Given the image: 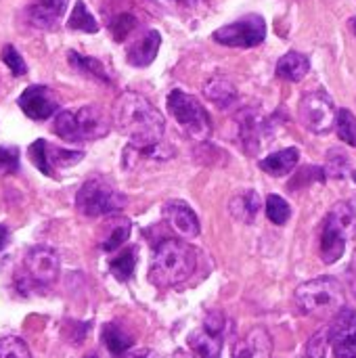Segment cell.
<instances>
[{"instance_id":"30","label":"cell","mask_w":356,"mask_h":358,"mask_svg":"<svg viewBox=\"0 0 356 358\" xmlns=\"http://www.w3.org/2000/svg\"><path fill=\"white\" fill-rule=\"evenodd\" d=\"M338 136L346 143L356 147V115L350 109H338L336 111V124H334Z\"/></svg>"},{"instance_id":"24","label":"cell","mask_w":356,"mask_h":358,"mask_svg":"<svg viewBox=\"0 0 356 358\" xmlns=\"http://www.w3.org/2000/svg\"><path fill=\"white\" fill-rule=\"evenodd\" d=\"M311 71V61L302 52H287L279 59L277 63V76L287 80V82H300L306 73Z\"/></svg>"},{"instance_id":"22","label":"cell","mask_w":356,"mask_h":358,"mask_svg":"<svg viewBox=\"0 0 356 358\" xmlns=\"http://www.w3.org/2000/svg\"><path fill=\"white\" fill-rule=\"evenodd\" d=\"M298 162H300V151L296 147H287L260 159V168L271 176H287L298 166Z\"/></svg>"},{"instance_id":"37","label":"cell","mask_w":356,"mask_h":358,"mask_svg":"<svg viewBox=\"0 0 356 358\" xmlns=\"http://www.w3.org/2000/svg\"><path fill=\"white\" fill-rule=\"evenodd\" d=\"M88 329H90V325H88V323L65 321V325H63V336H65V340H67L69 344L78 346V344H82V340L86 338Z\"/></svg>"},{"instance_id":"41","label":"cell","mask_w":356,"mask_h":358,"mask_svg":"<svg viewBox=\"0 0 356 358\" xmlns=\"http://www.w3.org/2000/svg\"><path fill=\"white\" fill-rule=\"evenodd\" d=\"M166 358H193L191 355H185L183 350H176L174 355H170V357H166Z\"/></svg>"},{"instance_id":"43","label":"cell","mask_w":356,"mask_h":358,"mask_svg":"<svg viewBox=\"0 0 356 358\" xmlns=\"http://www.w3.org/2000/svg\"><path fill=\"white\" fill-rule=\"evenodd\" d=\"M350 29L355 31V36H356V17H353V19H350Z\"/></svg>"},{"instance_id":"1","label":"cell","mask_w":356,"mask_h":358,"mask_svg":"<svg viewBox=\"0 0 356 358\" xmlns=\"http://www.w3.org/2000/svg\"><path fill=\"white\" fill-rule=\"evenodd\" d=\"M113 122L118 130L128 136L130 147L136 151L149 149L162 143L166 132V120L157 107H153L138 92H124L113 105Z\"/></svg>"},{"instance_id":"33","label":"cell","mask_w":356,"mask_h":358,"mask_svg":"<svg viewBox=\"0 0 356 358\" xmlns=\"http://www.w3.org/2000/svg\"><path fill=\"white\" fill-rule=\"evenodd\" d=\"M348 172H350V157L340 149H332L327 153V176L344 178Z\"/></svg>"},{"instance_id":"8","label":"cell","mask_w":356,"mask_h":358,"mask_svg":"<svg viewBox=\"0 0 356 358\" xmlns=\"http://www.w3.org/2000/svg\"><path fill=\"white\" fill-rule=\"evenodd\" d=\"M212 38L222 44V46H231V48H252L264 42L266 38V23L260 15L252 13L245 15L229 25H222L220 29H216L212 34Z\"/></svg>"},{"instance_id":"39","label":"cell","mask_w":356,"mask_h":358,"mask_svg":"<svg viewBox=\"0 0 356 358\" xmlns=\"http://www.w3.org/2000/svg\"><path fill=\"white\" fill-rule=\"evenodd\" d=\"M8 241H10V231L4 224H0V252L8 245Z\"/></svg>"},{"instance_id":"11","label":"cell","mask_w":356,"mask_h":358,"mask_svg":"<svg viewBox=\"0 0 356 358\" xmlns=\"http://www.w3.org/2000/svg\"><path fill=\"white\" fill-rule=\"evenodd\" d=\"M329 344L336 358H356V310L342 306L327 325Z\"/></svg>"},{"instance_id":"34","label":"cell","mask_w":356,"mask_h":358,"mask_svg":"<svg viewBox=\"0 0 356 358\" xmlns=\"http://www.w3.org/2000/svg\"><path fill=\"white\" fill-rule=\"evenodd\" d=\"M0 358H31V355L21 338L8 336L0 340Z\"/></svg>"},{"instance_id":"4","label":"cell","mask_w":356,"mask_h":358,"mask_svg":"<svg viewBox=\"0 0 356 358\" xmlns=\"http://www.w3.org/2000/svg\"><path fill=\"white\" fill-rule=\"evenodd\" d=\"M296 304L308 317H334L344 306V287L336 277H317L296 289Z\"/></svg>"},{"instance_id":"23","label":"cell","mask_w":356,"mask_h":358,"mask_svg":"<svg viewBox=\"0 0 356 358\" xmlns=\"http://www.w3.org/2000/svg\"><path fill=\"white\" fill-rule=\"evenodd\" d=\"M130 231H132V224H130L128 218L109 214V220L105 222V233H103L101 248H103L105 252H115V250H120V248L128 241Z\"/></svg>"},{"instance_id":"10","label":"cell","mask_w":356,"mask_h":358,"mask_svg":"<svg viewBox=\"0 0 356 358\" xmlns=\"http://www.w3.org/2000/svg\"><path fill=\"white\" fill-rule=\"evenodd\" d=\"M222 331L225 317L222 313H210L199 329H195L187 344L195 358H220L222 352Z\"/></svg>"},{"instance_id":"45","label":"cell","mask_w":356,"mask_h":358,"mask_svg":"<svg viewBox=\"0 0 356 358\" xmlns=\"http://www.w3.org/2000/svg\"><path fill=\"white\" fill-rule=\"evenodd\" d=\"M355 178H356V172H355Z\"/></svg>"},{"instance_id":"26","label":"cell","mask_w":356,"mask_h":358,"mask_svg":"<svg viewBox=\"0 0 356 358\" xmlns=\"http://www.w3.org/2000/svg\"><path fill=\"white\" fill-rule=\"evenodd\" d=\"M67 61H69V65H71L78 73H82V76H88V78L99 80V82H105V84L111 82L109 76H107L105 65H103L99 59H94V57H86V55H80V52H76V50H69V52H67Z\"/></svg>"},{"instance_id":"9","label":"cell","mask_w":356,"mask_h":358,"mask_svg":"<svg viewBox=\"0 0 356 358\" xmlns=\"http://www.w3.org/2000/svg\"><path fill=\"white\" fill-rule=\"evenodd\" d=\"M29 159L44 176H57V170L80 164L84 159V153L61 149L57 145L46 143L44 138H38L36 143L29 145Z\"/></svg>"},{"instance_id":"13","label":"cell","mask_w":356,"mask_h":358,"mask_svg":"<svg viewBox=\"0 0 356 358\" xmlns=\"http://www.w3.org/2000/svg\"><path fill=\"white\" fill-rule=\"evenodd\" d=\"M23 264H25L29 279L38 285H52L57 281L59 268H61L57 252L52 248H46V245L31 248L27 252Z\"/></svg>"},{"instance_id":"6","label":"cell","mask_w":356,"mask_h":358,"mask_svg":"<svg viewBox=\"0 0 356 358\" xmlns=\"http://www.w3.org/2000/svg\"><path fill=\"white\" fill-rule=\"evenodd\" d=\"M168 109L176 124L195 141H206L212 132V122L206 111V107L189 92L183 90H172L168 94Z\"/></svg>"},{"instance_id":"27","label":"cell","mask_w":356,"mask_h":358,"mask_svg":"<svg viewBox=\"0 0 356 358\" xmlns=\"http://www.w3.org/2000/svg\"><path fill=\"white\" fill-rule=\"evenodd\" d=\"M103 344L107 346V350L113 357H124L130 348H132V338L118 325V323H105L103 331H101Z\"/></svg>"},{"instance_id":"12","label":"cell","mask_w":356,"mask_h":358,"mask_svg":"<svg viewBox=\"0 0 356 358\" xmlns=\"http://www.w3.org/2000/svg\"><path fill=\"white\" fill-rule=\"evenodd\" d=\"M17 105L21 107V111L27 117L40 122V120L52 117V113L59 109V96L52 88H48L44 84H34L21 92Z\"/></svg>"},{"instance_id":"5","label":"cell","mask_w":356,"mask_h":358,"mask_svg":"<svg viewBox=\"0 0 356 358\" xmlns=\"http://www.w3.org/2000/svg\"><path fill=\"white\" fill-rule=\"evenodd\" d=\"M126 203H128V197L124 193L115 191L103 178L86 180L76 195V206H78L80 214H84L88 218L115 214V212L124 210Z\"/></svg>"},{"instance_id":"21","label":"cell","mask_w":356,"mask_h":358,"mask_svg":"<svg viewBox=\"0 0 356 358\" xmlns=\"http://www.w3.org/2000/svg\"><path fill=\"white\" fill-rule=\"evenodd\" d=\"M204 94L208 101H212L216 107L227 109L237 101V88L229 78L222 76H214L204 84Z\"/></svg>"},{"instance_id":"38","label":"cell","mask_w":356,"mask_h":358,"mask_svg":"<svg viewBox=\"0 0 356 358\" xmlns=\"http://www.w3.org/2000/svg\"><path fill=\"white\" fill-rule=\"evenodd\" d=\"M19 170V149L0 147V174H13Z\"/></svg>"},{"instance_id":"40","label":"cell","mask_w":356,"mask_h":358,"mask_svg":"<svg viewBox=\"0 0 356 358\" xmlns=\"http://www.w3.org/2000/svg\"><path fill=\"white\" fill-rule=\"evenodd\" d=\"M350 285H353V292L356 296V252L355 258H353V264H350Z\"/></svg>"},{"instance_id":"19","label":"cell","mask_w":356,"mask_h":358,"mask_svg":"<svg viewBox=\"0 0 356 358\" xmlns=\"http://www.w3.org/2000/svg\"><path fill=\"white\" fill-rule=\"evenodd\" d=\"M325 222L332 224L346 241L348 239H356V197L338 201L332 208V212H329Z\"/></svg>"},{"instance_id":"25","label":"cell","mask_w":356,"mask_h":358,"mask_svg":"<svg viewBox=\"0 0 356 358\" xmlns=\"http://www.w3.org/2000/svg\"><path fill=\"white\" fill-rule=\"evenodd\" d=\"M346 243L348 241L332 224L325 222L323 233H321V258H323V262L325 264L338 262L344 256V252H346Z\"/></svg>"},{"instance_id":"20","label":"cell","mask_w":356,"mask_h":358,"mask_svg":"<svg viewBox=\"0 0 356 358\" xmlns=\"http://www.w3.org/2000/svg\"><path fill=\"white\" fill-rule=\"evenodd\" d=\"M260 210H262V199L254 189H245V191L233 195L229 201L231 216L243 224H252L256 220V216L260 214Z\"/></svg>"},{"instance_id":"28","label":"cell","mask_w":356,"mask_h":358,"mask_svg":"<svg viewBox=\"0 0 356 358\" xmlns=\"http://www.w3.org/2000/svg\"><path fill=\"white\" fill-rule=\"evenodd\" d=\"M67 27L69 29H76V31H86V34H97L99 31V23L97 19L92 17V13L88 10V6L78 0L69 13V19H67Z\"/></svg>"},{"instance_id":"3","label":"cell","mask_w":356,"mask_h":358,"mask_svg":"<svg viewBox=\"0 0 356 358\" xmlns=\"http://www.w3.org/2000/svg\"><path fill=\"white\" fill-rule=\"evenodd\" d=\"M111 124L107 113L99 105H84L76 111H61L55 117L52 130L67 143L78 141H97L109 132Z\"/></svg>"},{"instance_id":"2","label":"cell","mask_w":356,"mask_h":358,"mask_svg":"<svg viewBox=\"0 0 356 358\" xmlns=\"http://www.w3.org/2000/svg\"><path fill=\"white\" fill-rule=\"evenodd\" d=\"M197 266V252L180 239H164L157 243L149 268V281L159 287H174L185 283Z\"/></svg>"},{"instance_id":"35","label":"cell","mask_w":356,"mask_h":358,"mask_svg":"<svg viewBox=\"0 0 356 358\" xmlns=\"http://www.w3.org/2000/svg\"><path fill=\"white\" fill-rule=\"evenodd\" d=\"M0 57H2V63L10 69V73L13 76H25L27 73V65H25V61H23V57L19 55V50L13 46V44H6L4 48H2V52H0Z\"/></svg>"},{"instance_id":"14","label":"cell","mask_w":356,"mask_h":358,"mask_svg":"<svg viewBox=\"0 0 356 358\" xmlns=\"http://www.w3.org/2000/svg\"><path fill=\"white\" fill-rule=\"evenodd\" d=\"M237 122V130H239V141L245 153L256 155L260 151V147L264 145V136L269 132V124L262 117V113L254 107H245L237 113L235 117Z\"/></svg>"},{"instance_id":"17","label":"cell","mask_w":356,"mask_h":358,"mask_svg":"<svg viewBox=\"0 0 356 358\" xmlns=\"http://www.w3.org/2000/svg\"><path fill=\"white\" fill-rule=\"evenodd\" d=\"M69 0H31L27 6V19L34 27L55 29L67 10Z\"/></svg>"},{"instance_id":"29","label":"cell","mask_w":356,"mask_h":358,"mask_svg":"<svg viewBox=\"0 0 356 358\" xmlns=\"http://www.w3.org/2000/svg\"><path fill=\"white\" fill-rule=\"evenodd\" d=\"M136 268V248H126L122 250L111 262H109V271L118 281H128L134 275Z\"/></svg>"},{"instance_id":"32","label":"cell","mask_w":356,"mask_h":358,"mask_svg":"<svg viewBox=\"0 0 356 358\" xmlns=\"http://www.w3.org/2000/svg\"><path fill=\"white\" fill-rule=\"evenodd\" d=\"M134 29H136V17L130 13H122L109 23V31H111L115 42H124Z\"/></svg>"},{"instance_id":"16","label":"cell","mask_w":356,"mask_h":358,"mask_svg":"<svg viewBox=\"0 0 356 358\" xmlns=\"http://www.w3.org/2000/svg\"><path fill=\"white\" fill-rule=\"evenodd\" d=\"M162 46V36L157 29H145L126 48V59L132 67H147L155 61Z\"/></svg>"},{"instance_id":"31","label":"cell","mask_w":356,"mask_h":358,"mask_svg":"<svg viewBox=\"0 0 356 358\" xmlns=\"http://www.w3.org/2000/svg\"><path fill=\"white\" fill-rule=\"evenodd\" d=\"M266 216L275 224H285L290 220V216H292V208H290V203L283 197L269 195L266 197Z\"/></svg>"},{"instance_id":"15","label":"cell","mask_w":356,"mask_h":358,"mask_svg":"<svg viewBox=\"0 0 356 358\" xmlns=\"http://www.w3.org/2000/svg\"><path fill=\"white\" fill-rule=\"evenodd\" d=\"M164 218L172 227V231L178 233L185 239H195L201 233L197 214L183 199H170V201H166L164 203Z\"/></svg>"},{"instance_id":"44","label":"cell","mask_w":356,"mask_h":358,"mask_svg":"<svg viewBox=\"0 0 356 358\" xmlns=\"http://www.w3.org/2000/svg\"><path fill=\"white\" fill-rule=\"evenodd\" d=\"M84 358H99V357H97V355H86Z\"/></svg>"},{"instance_id":"7","label":"cell","mask_w":356,"mask_h":358,"mask_svg":"<svg viewBox=\"0 0 356 358\" xmlns=\"http://www.w3.org/2000/svg\"><path fill=\"white\" fill-rule=\"evenodd\" d=\"M336 105L332 101V96L323 90H313L306 92L300 99V107H298V117L302 122V126L306 130H311L313 134H327L334 130L336 124Z\"/></svg>"},{"instance_id":"42","label":"cell","mask_w":356,"mask_h":358,"mask_svg":"<svg viewBox=\"0 0 356 358\" xmlns=\"http://www.w3.org/2000/svg\"><path fill=\"white\" fill-rule=\"evenodd\" d=\"M126 358H147V350H141V352H134V355H130V357Z\"/></svg>"},{"instance_id":"36","label":"cell","mask_w":356,"mask_h":358,"mask_svg":"<svg viewBox=\"0 0 356 358\" xmlns=\"http://www.w3.org/2000/svg\"><path fill=\"white\" fill-rule=\"evenodd\" d=\"M327 348H329V334H327V327H325V329L317 331L308 340V344L304 348V355H306V358H325Z\"/></svg>"},{"instance_id":"18","label":"cell","mask_w":356,"mask_h":358,"mask_svg":"<svg viewBox=\"0 0 356 358\" xmlns=\"http://www.w3.org/2000/svg\"><path fill=\"white\" fill-rule=\"evenodd\" d=\"M273 340L264 327L250 329L233 348V358H271Z\"/></svg>"}]
</instances>
